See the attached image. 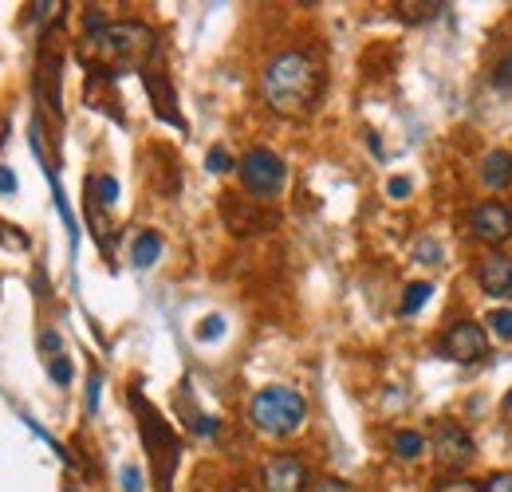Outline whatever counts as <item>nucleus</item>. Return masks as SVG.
I'll use <instances>...</instances> for the list:
<instances>
[{
  "label": "nucleus",
  "mask_w": 512,
  "mask_h": 492,
  "mask_svg": "<svg viewBox=\"0 0 512 492\" xmlns=\"http://www.w3.org/2000/svg\"><path fill=\"white\" fill-rule=\"evenodd\" d=\"M260 95L272 115L280 119H304L316 111L323 95V71L308 52H280L260 71Z\"/></svg>",
  "instance_id": "1"
},
{
  "label": "nucleus",
  "mask_w": 512,
  "mask_h": 492,
  "mask_svg": "<svg viewBox=\"0 0 512 492\" xmlns=\"http://www.w3.org/2000/svg\"><path fill=\"white\" fill-rule=\"evenodd\" d=\"M249 422L268 437H288L308 422V402L292 386H264L249 402Z\"/></svg>",
  "instance_id": "2"
},
{
  "label": "nucleus",
  "mask_w": 512,
  "mask_h": 492,
  "mask_svg": "<svg viewBox=\"0 0 512 492\" xmlns=\"http://www.w3.org/2000/svg\"><path fill=\"white\" fill-rule=\"evenodd\" d=\"M87 40H91V48L103 56V63L115 67V71H123V67H142V60L154 52V36H150V28H142V24H103V28L91 32Z\"/></svg>",
  "instance_id": "3"
},
{
  "label": "nucleus",
  "mask_w": 512,
  "mask_h": 492,
  "mask_svg": "<svg viewBox=\"0 0 512 492\" xmlns=\"http://www.w3.org/2000/svg\"><path fill=\"white\" fill-rule=\"evenodd\" d=\"M237 174H241V185L253 193L256 201H272L280 197V189L288 182V166L280 154L264 150V146H253L241 162H237Z\"/></svg>",
  "instance_id": "4"
},
{
  "label": "nucleus",
  "mask_w": 512,
  "mask_h": 492,
  "mask_svg": "<svg viewBox=\"0 0 512 492\" xmlns=\"http://www.w3.org/2000/svg\"><path fill=\"white\" fill-rule=\"evenodd\" d=\"M430 449H434V461H438L446 473H461V469H469V465H473V457H477L473 437H469V430H461L457 422H438V426H434V441H430Z\"/></svg>",
  "instance_id": "5"
},
{
  "label": "nucleus",
  "mask_w": 512,
  "mask_h": 492,
  "mask_svg": "<svg viewBox=\"0 0 512 492\" xmlns=\"http://www.w3.org/2000/svg\"><path fill=\"white\" fill-rule=\"evenodd\" d=\"M442 355L453 359V363H465V367L481 363V359L489 355V335H485V327L473 323V319L449 323L446 335H442Z\"/></svg>",
  "instance_id": "6"
},
{
  "label": "nucleus",
  "mask_w": 512,
  "mask_h": 492,
  "mask_svg": "<svg viewBox=\"0 0 512 492\" xmlns=\"http://www.w3.org/2000/svg\"><path fill=\"white\" fill-rule=\"evenodd\" d=\"M469 229L481 245H505L512 237V209L505 201H481L469 213Z\"/></svg>",
  "instance_id": "7"
},
{
  "label": "nucleus",
  "mask_w": 512,
  "mask_h": 492,
  "mask_svg": "<svg viewBox=\"0 0 512 492\" xmlns=\"http://www.w3.org/2000/svg\"><path fill=\"white\" fill-rule=\"evenodd\" d=\"M308 485L312 481H308V469H304L300 457L276 453V457L264 461V489L268 492H304Z\"/></svg>",
  "instance_id": "8"
},
{
  "label": "nucleus",
  "mask_w": 512,
  "mask_h": 492,
  "mask_svg": "<svg viewBox=\"0 0 512 492\" xmlns=\"http://www.w3.org/2000/svg\"><path fill=\"white\" fill-rule=\"evenodd\" d=\"M477 284L485 296L493 300H509L512 296V256L505 252H489L481 264H477Z\"/></svg>",
  "instance_id": "9"
},
{
  "label": "nucleus",
  "mask_w": 512,
  "mask_h": 492,
  "mask_svg": "<svg viewBox=\"0 0 512 492\" xmlns=\"http://www.w3.org/2000/svg\"><path fill=\"white\" fill-rule=\"evenodd\" d=\"M481 182L489 189H509L512 185V154L509 150H493L481 158Z\"/></svg>",
  "instance_id": "10"
},
{
  "label": "nucleus",
  "mask_w": 512,
  "mask_h": 492,
  "mask_svg": "<svg viewBox=\"0 0 512 492\" xmlns=\"http://www.w3.org/2000/svg\"><path fill=\"white\" fill-rule=\"evenodd\" d=\"M158 256H162V237H158L154 229H142V233L134 237V245H130V264H134V268H154Z\"/></svg>",
  "instance_id": "11"
},
{
  "label": "nucleus",
  "mask_w": 512,
  "mask_h": 492,
  "mask_svg": "<svg viewBox=\"0 0 512 492\" xmlns=\"http://www.w3.org/2000/svg\"><path fill=\"white\" fill-rule=\"evenodd\" d=\"M390 449H394V457H402V461H418V457L426 453V433L398 430L390 437Z\"/></svg>",
  "instance_id": "12"
},
{
  "label": "nucleus",
  "mask_w": 512,
  "mask_h": 492,
  "mask_svg": "<svg viewBox=\"0 0 512 492\" xmlns=\"http://www.w3.org/2000/svg\"><path fill=\"white\" fill-rule=\"evenodd\" d=\"M442 8H446V4H438V0H434V4H426V0H402V4H398V16H402L406 24H418V20H434Z\"/></svg>",
  "instance_id": "13"
},
{
  "label": "nucleus",
  "mask_w": 512,
  "mask_h": 492,
  "mask_svg": "<svg viewBox=\"0 0 512 492\" xmlns=\"http://www.w3.org/2000/svg\"><path fill=\"white\" fill-rule=\"evenodd\" d=\"M430 296H434V284H426V280H414V284L406 288V296H402L398 311H402V315H414V311L422 308Z\"/></svg>",
  "instance_id": "14"
},
{
  "label": "nucleus",
  "mask_w": 512,
  "mask_h": 492,
  "mask_svg": "<svg viewBox=\"0 0 512 492\" xmlns=\"http://www.w3.org/2000/svg\"><path fill=\"white\" fill-rule=\"evenodd\" d=\"M489 331L497 335V339H512V308H497V311H489Z\"/></svg>",
  "instance_id": "15"
},
{
  "label": "nucleus",
  "mask_w": 512,
  "mask_h": 492,
  "mask_svg": "<svg viewBox=\"0 0 512 492\" xmlns=\"http://www.w3.org/2000/svg\"><path fill=\"white\" fill-rule=\"evenodd\" d=\"M414 256H418V264H442V245L426 237V241H418V252H414Z\"/></svg>",
  "instance_id": "16"
},
{
  "label": "nucleus",
  "mask_w": 512,
  "mask_h": 492,
  "mask_svg": "<svg viewBox=\"0 0 512 492\" xmlns=\"http://www.w3.org/2000/svg\"><path fill=\"white\" fill-rule=\"evenodd\" d=\"M205 166H209V170H213V174H225V170H229V166H233V158H229V154H225V146H213V150H209V154H205Z\"/></svg>",
  "instance_id": "17"
},
{
  "label": "nucleus",
  "mask_w": 512,
  "mask_h": 492,
  "mask_svg": "<svg viewBox=\"0 0 512 492\" xmlns=\"http://www.w3.org/2000/svg\"><path fill=\"white\" fill-rule=\"evenodd\" d=\"M95 193H99V201H103V205H115V197H119V182L103 174V178H95Z\"/></svg>",
  "instance_id": "18"
},
{
  "label": "nucleus",
  "mask_w": 512,
  "mask_h": 492,
  "mask_svg": "<svg viewBox=\"0 0 512 492\" xmlns=\"http://www.w3.org/2000/svg\"><path fill=\"white\" fill-rule=\"evenodd\" d=\"M481 492H512V473H489L481 481Z\"/></svg>",
  "instance_id": "19"
},
{
  "label": "nucleus",
  "mask_w": 512,
  "mask_h": 492,
  "mask_svg": "<svg viewBox=\"0 0 512 492\" xmlns=\"http://www.w3.org/2000/svg\"><path fill=\"white\" fill-rule=\"evenodd\" d=\"M308 492H351V485L339 481V477H316V481L308 485Z\"/></svg>",
  "instance_id": "20"
},
{
  "label": "nucleus",
  "mask_w": 512,
  "mask_h": 492,
  "mask_svg": "<svg viewBox=\"0 0 512 492\" xmlns=\"http://www.w3.org/2000/svg\"><path fill=\"white\" fill-rule=\"evenodd\" d=\"M410 189H414V185H410V178H390V182H386V193H390L394 201L410 197Z\"/></svg>",
  "instance_id": "21"
},
{
  "label": "nucleus",
  "mask_w": 512,
  "mask_h": 492,
  "mask_svg": "<svg viewBox=\"0 0 512 492\" xmlns=\"http://www.w3.org/2000/svg\"><path fill=\"white\" fill-rule=\"evenodd\" d=\"M52 378H56L60 386H67V382H71V363H67L64 355H56V359H52Z\"/></svg>",
  "instance_id": "22"
},
{
  "label": "nucleus",
  "mask_w": 512,
  "mask_h": 492,
  "mask_svg": "<svg viewBox=\"0 0 512 492\" xmlns=\"http://www.w3.org/2000/svg\"><path fill=\"white\" fill-rule=\"evenodd\" d=\"M123 492H142V473H138L134 465L123 469Z\"/></svg>",
  "instance_id": "23"
},
{
  "label": "nucleus",
  "mask_w": 512,
  "mask_h": 492,
  "mask_svg": "<svg viewBox=\"0 0 512 492\" xmlns=\"http://www.w3.org/2000/svg\"><path fill=\"white\" fill-rule=\"evenodd\" d=\"M221 335V315H209L205 327H197V339H217Z\"/></svg>",
  "instance_id": "24"
},
{
  "label": "nucleus",
  "mask_w": 512,
  "mask_h": 492,
  "mask_svg": "<svg viewBox=\"0 0 512 492\" xmlns=\"http://www.w3.org/2000/svg\"><path fill=\"white\" fill-rule=\"evenodd\" d=\"M434 492H481V485H473V481H442Z\"/></svg>",
  "instance_id": "25"
},
{
  "label": "nucleus",
  "mask_w": 512,
  "mask_h": 492,
  "mask_svg": "<svg viewBox=\"0 0 512 492\" xmlns=\"http://www.w3.org/2000/svg\"><path fill=\"white\" fill-rule=\"evenodd\" d=\"M16 189V178H12V170H4L0 166V193H12Z\"/></svg>",
  "instance_id": "26"
},
{
  "label": "nucleus",
  "mask_w": 512,
  "mask_h": 492,
  "mask_svg": "<svg viewBox=\"0 0 512 492\" xmlns=\"http://www.w3.org/2000/svg\"><path fill=\"white\" fill-rule=\"evenodd\" d=\"M87 402H91V410H95V402H99V374H95L91 386H87Z\"/></svg>",
  "instance_id": "27"
},
{
  "label": "nucleus",
  "mask_w": 512,
  "mask_h": 492,
  "mask_svg": "<svg viewBox=\"0 0 512 492\" xmlns=\"http://www.w3.org/2000/svg\"><path fill=\"white\" fill-rule=\"evenodd\" d=\"M44 347H48V351H60V335H56V331H48V335H44Z\"/></svg>",
  "instance_id": "28"
},
{
  "label": "nucleus",
  "mask_w": 512,
  "mask_h": 492,
  "mask_svg": "<svg viewBox=\"0 0 512 492\" xmlns=\"http://www.w3.org/2000/svg\"><path fill=\"white\" fill-rule=\"evenodd\" d=\"M8 130H12V123H8V119H0V146L8 142Z\"/></svg>",
  "instance_id": "29"
},
{
  "label": "nucleus",
  "mask_w": 512,
  "mask_h": 492,
  "mask_svg": "<svg viewBox=\"0 0 512 492\" xmlns=\"http://www.w3.org/2000/svg\"><path fill=\"white\" fill-rule=\"evenodd\" d=\"M505 410H512V390L505 394Z\"/></svg>",
  "instance_id": "30"
}]
</instances>
